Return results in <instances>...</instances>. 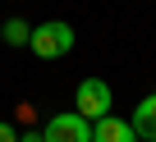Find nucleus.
<instances>
[{
    "label": "nucleus",
    "instance_id": "2",
    "mask_svg": "<svg viewBox=\"0 0 156 142\" xmlns=\"http://www.w3.org/2000/svg\"><path fill=\"white\" fill-rule=\"evenodd\" d=\"M46 142H92V119H83L78 110H64V115H51L46 128H41Z\"/></svg>",
    "mask_w": 156,
    "mask_h": 142
},
{
    "label": "nucleus",
    "instance_id": "8",
    "mask_svg": "<svg viewBox=\"0 0 156 142\" xmlns=\"http://www.w3.org/2000/svg\"><path fill=\"white\" fill-rule=\"evenodd\" d=\"M19 142H46L41 133H19Z\"/></svg>",
    "mask_w": 156,
    "mask_h": 142
},
{
    "label": "nucleus",
    "instance_id": "9",
    "mask_svg": "<svg viewBox=\"0 0 156 142\" xmlns=\"http://www.w3.org/2000/svg\"><path fill=\"white\" fill-rule=\"evenodd\" d=\"M151 142H156V137H151Z\"/></svg>",
    "mask_w": 156,
    "mask_h": 142
},
{
    "label": "nucleus",
    "instance_id": "5",
    "mask_svg": "<svg viewBox=\"0 0 156 142\" xmlns=\"http://www.w3.org/2000/svg\"><path fill=\"white\" fill-rule=\"evenodd\" d=\"M129 124L138 128V137H142V142H151V137H156V92L138 101V110H133V119H129Z\"/></svg>",
    "mask_w": 156,
    "mask_h": 142
},
{
    "label": "nucleus",
    "instance_id": "1",
    "mask_svg": "<svg viewBox=\"0 0 156 142\" xmlns=\"http://www.w3.org/2000/svg\"><path fill=\"white\" fill-rule=\"evenodd\" d=\"M73 28L64 23V19H51V23H37L32 28V37H28V46H32V55L37 60H60V55H69L73 50Z\"/></svg>",
    "mask_w": 156,
    "mask_h": 142
},
{
    "label": "nucleus",
    "instance_id": "7",
    "mask_svg": "<svg viewBox=\"0 0 156 142\" xmlns=\"http://www.w3.org/2000/svg\"><path fill=\"white\" fill-rule=\"evenodd\" d=\"M0 142H19V128H14V124H5V119H0Z\"/></svg>",
    "mask_w": 156,
    "mask_h": 142
},
{
    "label": "nucleus",
    "instance_id": "3",
    "mask_svg": "<svg viewBox=\"0 0 156 142\" xmlns=\"http://www.w3.org/2000/svg\"><path fill=\"white\" fill-rule=\"evenodd\" d=\"M78 115L92 119V124L110 115V87H106V78H83L78 83Z\"/></svg>",
    "mask_w": 156,
    "mask_h": 142
},
{
    "label": "nucleus",
    "instance_id": "4",
    "mask_svg": "<svg viewBox=\"0 0 156 142\" xmlns=\"http://www.w3.org/2000/svg\"><path fill=\"white\" fill-rule=\"evenodd\" d=\"M92 142H142V137H138V128H133L129 119L106 115V119H97V124H92Z\"/></svg>",
    "mask_w": 156,
    "mask_h": 142
},
{
    "label": "nucleus",
    "instance_id": "6",
    "mask_svg": "<svg viewBox=\"0 0 156 142\" xmlns=\"http://www.w3.org/2000/svg\"><path fill=\"white\" fill-rule=\"evenodd\" d=\"M28 37H32V28L23 19H9L5 23V46H28Z\"/></svg>",
    "mask_w": 156,
    "mask_h": 142
}]
</instances>
